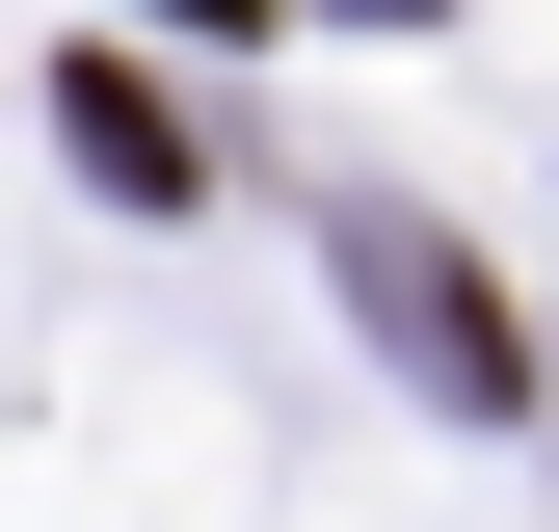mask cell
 I'll return each instance as SVG.
<instances>
[{
	"label": "cell",
	"instance_id": "7a4b0ae2",
	"mask_svg": "<svg viewBox=\"0 0 559 532\" xmlns=\"http://www.w3.org/2000/svg\"><path fill=\"white\" fill-rule=\"evenodd\" d=\"M53 133H81L133 214H187V107H160V81H107V53H81V81H53Z\"/></svg>",
	"mask_w": 559,
	"mask_h": 532
},
{
	"label": "cell",
	"instance_id": "6da1fadb",
	"mask_svg": "<svg viewBox=\"0 0 559 532\" xmlns=\"http://www.w3.org/2000/svg\"><path fill=\"white\" fill-rule=\"evenodd\" d=\"M346 293H373V347H400V373H427V399H453V426H533V319H507V293H479V266H453L427 214H346Z\"/></svg>",
	"mask_w": 559,
	"mask_h": 532
}]
</instances>
